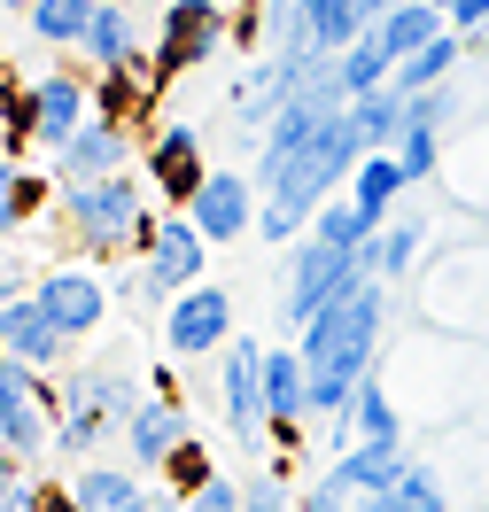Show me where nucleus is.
I'll list each match as a JSON object with an SVG mask.
<instances>
[{"mask_svg":"<svg viewBox=\"0 0 489 512\" xmlns=\"http://www.w3.org/2000/svg\"><path fill=\"white\" fill-rule=\"evenodd\" d=\"M389 311H396V288L365 272L342 303H326L319 319L295 334V350H303V365H311V419H326V427H334V419L350 412L358 381L373 373V357H381Z\"/></svg>","mask_w":489,"mask_h":512,"instance_id":"obj_1","label":"nucleus"},{"mask_svg":"<svg viewBox=\"0 0 489 512\" xmlns=\"http://www.w3.org/2000/svg\"><path fill=\"white\" fill-rule=\"evenodd\" d=\"M55 210H63L70 241H78L86 256H148V249H156V233H163V218H148L140 179H125V171L55 187Z\"/></svg>","mask_w":489,"mask_h":512,"instance_id":"obj_2","label":"nucleus"},{"mask_svg":"<svg viewBox=\"0 0 489 512\" xmlns=\"http://www.w3.org/2000/svg\"><path fill=\"white\" fill-rule=\"evenodd\" d=\"M140 396H148V381H140L132 365H117V357L63 373V450L94 458L109 435H125V419L140 412Z\"/></svg>","mask_w":489,"mask_h":512,"instance_id":"obj_3","label":"nucleus"},{"mask_svg":"<svg viewBox=\"0 0 489 512\" xmlns=\"http://www.w3.org/2000/svg\"><path fill=\"white\" fill-rule=\"evenodd\" d=\"M358 280H365V249H326L319 233H303L288 249V280H280V326L303 334L326 303H342Z\"/></svg>","mask_w":489,"mask_h":512,"instance_id":"obj_4","label":"nucleus"},{"mask_svg":"<svg viewBox=\"0 0 489 512\" xmlns=\"http://www.w3.org/2000/svg\"><path fill=\"white\" fill-rule=\"evenodd\" d=\"M47 443H63V404L47 396V373L39 365H0V450L16 466H32Z\"/></svg>","mask_w":489,"mask_h":512,"instance_id":"obj_5","label":"nucleus"},{"mask_svg":"<svg viewBox=\"0 0 489 512\" xmlns=\"http://www.w3.org/2000/svg\"><path fill=\"white\" fill-rule=\"evenodd\" d=\"M140 179L163 194V202H195L202 179H210V163H202V125L195 117H163L148 140H140Z\"/></svg>","mask_w":489,"mask_h":512,"instance_id":"obj_6","label":"nucleus"},{"mask_svg":"<svg viewBox=\"0 0 489 512\" xmlns=\"http://www.w3.org/2000/svg\"><path fill=\"white\" fill-rule=\"evenodd\" d=\"M218 404H226V427L241 435V450H257L264 458V342L257 334H233L226 350H218Z\"/></svg>","mask_w":489,"mask_h":512,"instance_id":"obj_7","label":"nucleus"},{"mask_svg":"<svg viewBox=\"0 0 489 512\" xmlns=\"http://www.w3.org/2000/svg\"><path fill=\"white\" fill-rule=\"evenodd\" d=\"M241 334L233 326V288H218V280H195V288L171 295V311H163V342H171V357H218Z\"/></svg>","mask_w":489,"mask_h":512,"instance_id":"obj_8","label":"nucleus"},{"mask_svg":"<svg viewBox=\"0 0 489 512\" xmlns=\"http://www.w3.org/2000/svg\"><path fill=\"white\" fill-rule=\"evenodd\" d=\"M195 443V419H187V404L171 396V381H148V396H140V412L125 419V450L140 474H171V458Z\"/></svg>","mask_w":489,"mask_h":512,"instance_id":"obj_9","label":"nucleus"},{"mask_svg":"<svg viewBox=\"0 0 489 512\" xmlns=\"http://www.w3.org/2000/svg\"><path fill=\"white\" fill-rule=\"evenodd\" d=\"M24 101H32V148H70L94 125V70H47L24 86Z\"/></svg>","mask_w":489,"mask_h":512,"instance_id":"obj_10","label":"nucleus"},{"mask_svg":"<svg viewBox=\"0 0 489 512\" xmlns=\"http://www.w3.org/2000/svg\"><path fill=\"white\" fill-rule=\"evenodd\" d=\"M218 47H226V8H218V0H171L148 55H156V70L171 78V70H202Z\"/></svg>","mask_w":489,"mask_h":512,"instance_id":"obj_11","label":"nucleus"},{"mask_svg":"<svg viewBox=\"0 0 489 512\" xmlns=\"http://www.w3.org/2000/svg\"><path fill=\"white\" fill-rule=\"evenodd\" d=\"M257 179L249 171H226V163H210V179H202V194L187 202V218L202 225V241L210 249H233V241H249L257 233Z\"/></svg>","mask_w":489,"mask_h":512,"instance_id":"obj_12","label":"nucleus"},{"mask_svg":"<svg viewBox=\"0 0 489 512\" xmlns=\"http://www.w3.org/2000/svg\"><path fill=\"white\" fill-rule=\"evenodd\" d=\"M0 350L16 357V365L55 373V365L70 357V334L47 319V303H39L32 288H16V280H8V295H0Z\"/></svg>","mask_w":489,"mask_h":512,"instance_id":"obj_13","label":"nucleus"},{"mask_svg":"<svg viewBox=\"0 0 489 512\" xmlns=\"http://www.w3.org/2000/svg\"><path fill=\"white\" fill-rule=\"evenodd\" d=\"M32 295L47 303V319L63 326L70 342H94V334H101V319H109V288H101L86 264H55V272H39V280H32Z\"/></svg>","mask_w":489,"mask_h":512,"instance_id":"obj_14","label":"nucleus"},{"mask_svg":"<svg viewBox=\"0 0 489 512\" xmlns=\"http://www.w3.org/2000/svg\"><path fill=\"white\" fill-rule=\"evenodd\" d=\"M264 427H272L280 450L303 443V427H311V365H303V350H264Z\"/></svg>","mask_w":489,"mask_h":512,"instance_id":"obj_15","label":"nucleus"},{"mask_svg":"<svg viewBox=\"0 0 489 512\" xmlns=\"http://www.w3.org/2000/svg\"><path fill=\"white\" fill-rule=\"evenodd\" d=\"M125 163H132V125L94 109V125L78 132L70 148H55V179L78 187V179H109V171H125Z\"/></svg>","mask_w":489,"mask_h":512,"instance_id":"obj_16","label":"nucleus"},{"mask_svg":"<svg viewBox=\"0 0 489 512\" xmlns=\"http://www.w3.org/2000/svg\"><path fill=\"white\" fill-rule=\"evenodd\" d=\"M156 55H140V24H132V0H101L94 32H86V47H78V70H94V78H109V70H148Z\"/></svg>","mask_w":489,"mask_h":512,"instance_id":"obj_17","label":"nucleus"},{"mask_svg":"<svg viewBox=\"0 0 489 512\" xmlns=\"http://www.w3.org/2000/svg\"><path fill=\"white\" fill-rule=\"evenodd\" d=\"M412 474V450H404V435L396 443H350L326 458V481L334 489H350V497H373V489H396V481Z\"/></svg>","mask_w":489,"mask_h":512,"instance_id":"obj_18","label":"nucleus"},{"mask_svg":"<svg viewBox=\"0 0 489 512\" xmlns=\"http://www.w3.org/2000/svg\"><path fill=\"white\" fill-rule=\"evenodd\" d=\"M78 512H156L163 489L140 481V466H78V481H63Z\"/></svg>","mask_w":489,"mask_h":512,"instance_id":"obj_19","label":"nucleus"},{"mask_svg":"<svg viewBox=\"0 0 489 512\" xmlns=\"http://www.w3.org/2000/svg\"><path fill=\"white\" fill-rule=\"evenodd\" d=\"M140 264H148V272H156L163 288L179 295V288H195V280H202V264H210V241H202V225L187 218V210H179V218H163L156 249L140 256Z\"/></svg>","mask_w":489,"mask_h":512,"instance_id":"obj_20","label":"nucleus"},{"mask_svg":"<svg viewBox=\"0 0 489 512\" xmlns=\"http://www.w3.org/2000/svg\"><path fill=\"white\" fill-rule=\"evenodd\" d=\"M404 427H396V404H389V388H381V373H365L358 396H350V412L326 427V443L334 450H350V443H396Z\"/></svg>","mask_w":489,"mask_h":512,"instance_id":"obj_21","label":"nucleus"},{"mask_svg":"<svg viewBox=\"0 0 489 512\" xmlns=\"http://www.w3.org/2000/svg\"><path fill=\"white\" fill-rule=\"evenodd\" d=\"M435 32H451V16H443L435 0H396L389 16L373 24V39H381V47H389V55H396V70L412 63V55H420V47H427V39H435Z\"/></svg>","mask_w":489,"mask_h":512,"instance_id":"obj_22","label":"nucleus"},{"mask_svg":"<svg viewBox=\"0 0 489 512\" xmlns=\"http://www.w3.org/2000/svg\"><path fill=\"white\" fill-rule=\"evenodd\" d=\"M412 187V171H404V156L396 148H365V163H358V179H350V202H358L373 225H389V202Z\"/></svg>","mask_w":489,"mask_h":512,"instance_id":"obj_23","label":"nucleus"},{"mask_svg":"<svg viewBox=\"0 0 489 512\" xmlns=\"http://www.w3.org/2000/svg\"><path fill=\"white\" fill-rule=\"evenodd\" d=\"M94 16H101V0H32L24 8V32L39 39V47H86V32H94Z\"/></svg>","mask_w":489,"mask_h":512,"instance_id":"obj_24","label":"nucleus"},{"mask_svg":"<svg viewBox=\"0 0 489 512\" xmlns=\"http://www.w3.org/2000/svg\"><path fill=\"white\" fill-rule=\"evenodd\" d=\"M350 117H358L365 148H396L404 125H412V94H404V86H373V94L350 101Z\"/></svg>","mask_w":489,"mask_h":512,"instance_id":"obj_25","label":"nucleus"},{"mask_svg":"<svg viewBox=\"0 0 489 512\" xmlns=\"http://www.w3.org/2000/svg\"><path fill=\"white\" fill-rule=\"evenodd\" d=\"M420 218H389L381 225V233H373V241H365V272H373V280H404V272H412V264H420Z\"/></svg>","mask_w":489,"mask_h":512,"instance_id":"obj_26","label":"nucleus"},{"mask_svg":"<svg viewBox=\"0 0 489 512\" xmlns=\"http://www.w3.org/2000/svg\"><path fill=\"white\" fill-rule=\"evenodd\" d=\"M466 47H474L466 32H435V39L420 47V55H412V63L396 70V86H404V94H427V86H451V63L466 55Z\"/></svg>","mask_w":489,"mask_h":512,"instance_id":"obj_27","label":"nucleus"},{"mask_svg":"<svg viewBox=\"0 0 489 512\" xmlns=\"http://www.w3.org/2000/svg\"><path fill=\"white\" fill-rule=\"evenodd\" d=\"M311 233H319L326 249H365V241H373L381 225L365 218V210H358V202H350V194H334V202H326L319 218H311Z\"/></svg>","mask_w":489,"mask_h":512,"instance_id":"obj_28","label":"nucleus"},{"mask_svg":"<svg viewBox=\"0 0 489 512\" xmlns=\"http://www.w3.org/2000/svg\"><path fill=\"white\" fill-rule=\"evenodd\" d=\"M342 86H350V94H373V86H396V55H389V47H381L373 32H365L358 47L342 55Z\"/></svg>","mask_w":489,"mask_h":512,"instance_id":"obj_29","label":"nucleus"},{"mask_svg":"<svg viewBox=\"0 0 489 512\" xmlns=\"http://www.w3.org/2000/svg\"><path fill=\"white\" fill-rule=\"evenodd\" d=\"M47 187H63V179H39V171H24V163H8V194H0V225L16 233V225L39 218V202H47Z\"/></svg>","mask_w":489,"mask_h":512,"instance_id":"obj_30","label":"nucleus"},{"mask_svg":"<svg viewBox=\"0 0 489 512\" xmlns=\"http://www.w3.org/2000/svg\"><path fill=\"white\" fill-rule=\"evenodd\" d=\"M280 458H288V450H272V466L241 481V512H295V489H288V474H280Z\"/></svg>","mask_w":489,"mask_h":512,"instance_id":"obj_31","label":"nucleus"},{"mask_svg":"<svg viewBox=\"0 0 489 512\" xmlns=\"http://www.w3.org/2000/svg\"><path fill=\"white\" fill-rule=\"evenodd\" d=\"M396 156H404V171H412V179H435V163H443V125H404Z\"/></svg>","mask_w":489,"mask_h":512,"instance_id":"obj_32","label":"nucleus"},{"mask_svg":"<svg viewBox=\"0 0 489 512\" xmlns=\"http://www.w3.org/2000/svg\"><path fill=\"white\" fill-rule=\"evenodd\" d=\"M295 512H358V497L350 489H334V481H311V489H295Z\"/></svg>","mask_w":489,"mask_h":512,"instance_id":"obj_33","label":"nucleus"},{"mask_svg":"<svg viewBox=\"0 0 489 512\" xmlns=\"http://www.w3.org/2000/svg\"><path fill=\"white\" fill-rule=\"evenodd\" d=\"M458 117V94L451 86H427V94H412V125H451Z\"/></svg>","mask_w":489,"mask_h":512,"instance_id":"obj_34","label":"nucleus"},{"mask_svg":"<svg viewBox=\"0 0 489 512\" xmlns=\"http://www.w3.org/2000/svg\"><path fill=\"white\" fill-rule=\"evenodd\" d=\"M187 505H195V512H241V481L210 474V481H202V489H195V497H187Z\"/></svg>","mask_w":489,"mask_h":512,"instance_id":"obj_35","label":"nucleus"},{"mask_svg":"<svg viewBox=\"0 0 489 512\" xmlns=\"http://www.w3.org/2000/svg\"><path fill=\"white\" fill-rule=\"evenodd\" d=\"M443 16H451V32H466V39H482V32H489V0H451Z\"/></svg>","mask_w":489,"mask_h":512,"instance_id":"obj_36","label":"nucleus"},{"mask_svg":"<svg viewBox=\"0 0 489 512\" xmlns=\"http://www.w3.org/2000/svg\"><path fill=\"white\" fill-rule=\"evenodd\" d=\"M156 512H195V505H187L179 489H163V497H156Z\"/></svg>","mask_w":489,"mask_h":512,"instance_id":"obj_37","label":"nucleus"},{"mask_svg":"<svg viewBox=\"0 0 489 512\" xmlns=\"http://www.w3.org/2000/svg\"><path fill=\"white\" fill-rule=\"evenodd\" d=\"M0 8H8V16H16V8H32V0H0Z\"/></svg>","mask_w":489,"mask_h":512,"instance_id":"obj_38","label":"nucleus"}]
</instances>
